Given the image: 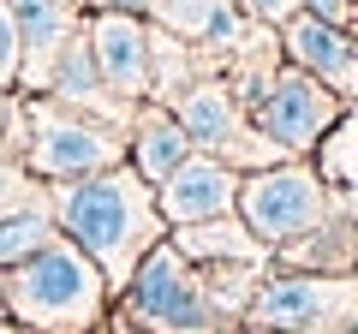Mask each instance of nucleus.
Instances as JSON below:
<instances>
[{
	"label": "nucleus",
	"mask_w": 358,
	"mask_h": 334,
	"mask_svg": "<svg viewBox=\"0 0 358 334\" xmlns=\"http://www.w3.org/2000/svg\"><path fill=\"white\" fill-rule=\"evenodd\" d=\"M48 209L60 239H72L84 257H96V269L108 275V286H126L138 275V263L167 239V221L155 209V185H143L131 173V161L108 167L96 180L48 185Z\"/></svg>",
	"instance_id": "nucleus-1"
},
{
	"label": "nucleus",
	"mask_w": 358,
	"mask_h": 334,
	"mask_svg": "<svg viewBox=\"0 0 358 334\" xmlns=\"http://www.w3.org/2000/svg\"><path fill=\"white\" fill-rule=\"evenodd\" d=\"M6 317L30 334H102L114 317V286L96 257L54 233L36 257L6 269Z\"/></svg>",
	"instance_id": "nucleus-2"
},
{
	"label": "nucleus",
	"mask_w": 358,
	"mask_h": 334,
	"mask_svg": "<svg viewBox=\"0 0 358 334\" xmlns=\"http://www.w3.org/2000/svg\"><path fill=\"white\" fill-rule=\"evenodd\" d=\"M108 322L143 328V334H221V328H239V322H227L215 310V298L203 293L197 263L173 239L155 245L150 257L138 263V275L114 293V317Z\"/></svg>",
	"instance_id": "nucleus-3"
},
{
	"label": "nucleus",
	"mask_w": 358,
	"mask_h": 334,
	"mask_svg": "<svg viewBox=\"0 0 358 334\" xmlns=\"http://www.w3.org/2000/svg\"><path fill=\"white\" fill-rule=\"evenodd\" d=\"M126 131L131 126L78 114V108L54 102V96H24V155H18V161H24L42 185L96 180V173H108V167L126 161Z\"/></svg>",
	"instance_id": "nucleus-4"
},
{
	"label": "nucleus",
	"mask_w": 358,
	"mask_h": 334,
	"mask_svg": "<svg viewBox=\"0 0 358 334\" xmlns=\"http://www.w3.org/2000/svg\"><path fill=\"white\" fill-rule=\"evenodd\" d=\"M245 328L263 334H358V275L263 269Z\"/></svg>",
	"instance_id": "nucleus-5"
},
{
	"label": "nucleus",
	"mask_w": 358,
	"mask_h": 334,
	"mask_svg": "<svg viewBox=\"0 0 358 334\" xmlns=\"http://www.w3.org/2000/svg\"><path fill=\"white\" fill-rule=\"evenodd\" d=\"M329 215H341V191L322 180V167L310 161H275L245 173L239 185V221L257 233V239L275 251V245L299 239V233L322 227Z\"/></svg>",
	"instance_id": "nucleus-6"
},
{
	"label": "nucleus",
	"mask_w": 358,
	"mask_h": 334,
	"mask_svg": "<svg viewBox=\"0 0 358 334\" xmlns=\"http://www.w3.org/2000/svg\"><path fill=\"white\" fill-rule=\"evenodd\" d=\"M346 108L352 102L334 96L322 78H310L305 66H293V60H281V72L268 78V90L257 96L251 119L287 161H310V155L329 143V131L346 119Z\"/></svg>",
	"instance_id": "nucleus-7"
},
{
	"label": "nucleus",
	"mask_w": 358,
	"mask_h": 334,
	"mask_svg": "<svg viewBox=\"0 0 358 334\" xmlns=\"http://www.w3.org/2000/svg\"><path fill=\"white\" fill-rule=\"evenodd\" d=\"M173 114H179V126H185V138H192V150L215 155V161L239 167V173H257V167L287 161V155L257 131L251 108L227 90V78H197L192 90L173 102Z\"/></svg>",
	"instance_id": "nucleus-8"
},
{
	"label": "nucleus",
	"mask_w": 358,
	"mask_h": 334,
	"mask_svg": "<svg viewBox=\"0 0 358 334\" xmlns=\"http://www.w3.org/2000/svg\"><path fill=\"white\" fill-rule=\"evenodd\" d=\"M239 185H245L239 167H227V161H215V155L197 150L155 185V209H162L167 233H179V227H197V221L233 215V209H239Z\"/></svg>",
	"instance_id": "nucleus-9"
},
{
	"label": "nucleus",
	"mask_w": 358,
	"mask_h": 334,
	"mask_svg": "<svg viewBox=\"0 0 358 334\" xmlns=\"http://www.w3.org/2000/svg\"><path fill=\"white\" fill-rule=\"evenodd\" d=\"M84 36L96 48L102 84L126 108L150 102V18L138 13H84Z\"/></svg>",
	"instance_id": "nucleus-10"
},
{
	"label": "nucleus",
	"mask_w": 358,
	"mask_h": 334,
	"mask_svg": "<svg viewBox=\"0 0 358 334\" xmlns=\"http://www.w3.org/2000/svg\"><path fill=\"white\" fill-rule=\"evenodd\" d=\"M281 54L293 66H305L310 78H322L334 96H346V102L358 96V30L352 24H329V18L293 13L281 24Z\"/></svg>",
	"instance_id": "nucleus-11"
},
{
	"label": "nucleus",
	"mask_w": 358,
	"mask_h": 334,
	"mask_svg": "<svg viewBox=\"0 0 358 334\" xmlns=\"http://www.w3.org/2000/svg\"><path fill=\"white\" fill-rule=\"evenodd\" d=\"M18 18V42H24V72H18V96H42L54 78L60 48L84 30V6L78 0H6Z\"/></svg>",
	"instance_id": "nucleus-12"
},
{
	"label": "nucleus",
	"mask_w": 358,
	"mask_h": 334,
	"mask_svg": "<svg viewBox=\"0 0 358 334\" xmlns=\"http://www.w3.org/2000/svg\"><path fill=\"white\" fill-rule=\"evenodd\" d=\"M54 102L78 108V114H96V119H114V126H131V114L138 108H126L114 90L102 84V66H96V48H90V36L78 30L72 42L60 48V60H54V78H48V90Z\"/></svg>",
	"instance_id": "nucleus-13"
},
{
	"label": "nucleus",
	"mask_w": 358,
	"mask_h": 334,
	"mask_svg": "<svg viewBox=\"0 0 358 334\" xmlns=\"http://www.w3.org/2000/svg\"><path fill=\"white\" fill-rule=\"evenodd\" d=\"M268 269H287V275H358V221L346 215V209L329 215L322 227L275 245V251H268Z\"/></svg>",
	"instance_id": "nucleus-14"
},
{
	"label": "nucleus",
	"mask_w": 358,
	"mask_h": 334,
	"mask_svg": "<svg viewBox=\"0 0 358 334\" xmlns=\"http://www.w3.org/2000/svg\"><path fill=\"white\" fill-rule=\"evenodd\" d=\"M185 155H197V150H192V138H185V126H179L173 108L138 102L131 131H126V161H131V173H138L143 185H162Z\"/></svg>",
	"instance_id": "nucleus-15"
},
{
	"label": "nucleus",
	"mask_w": 358,
	"mask_h": 334,
	"mask_svg": "<svg viewBox=\"0 0 358 334\" xmlns=\"http://www.w3.org/2000/svg\"><path fill=\"white\" fill-rule=\"evenodd\" d=\"M155 24L173 30V36L192 42V48L227 54L233 42L245 36L251 18L239 13V0H162V6H155Z\"/></svg>",
	"instance_id": "nucleus-16"
},
{
	"label": "nucleus",
	"mask_w": 358,
	"mask_h": 334,
	"mask_svg": "<svg viewBox=\"0 0 358 334\" xmlns=\"http://www.w3.org/2000/svg\"><path fill=\"white\" fill-rule=\"evenodd\" d=\"M167 239H173L197 269H203V263H268V245L239 221V209H233V215H215V221H197V227H179V233H167Z\"/></svg>",
	"instance_id": "nucleus-17"
},
{
	"label": "nucleus",
	"mask_w": 358,
	"mask_h": 334,
	"mask_svg": "<svg viewBox=\"0 0 358 334\" xmlns=\"http://www.w3.org/2000/svg\"><path fill=\"white\" fill-rule=\"evenodd\" d=\"M263 269H268V263H203L197 275H203V293L215 298V310L245 328V310H251V298H257Z\"/></svg>",
	"instance_id": "nucleus-18"
},
{
	"label": "nucleus",
	"mask_w": 358,
	"mask_h": 334,
	"mask_svg": "<svg viewBox=\"0 0 358 334\" xmlns=\"http://www.w3.org/2000/svg\"><path fill=\"white\" fill-rule=\"evenodd\" d=\"M54 233H60V227H54V209L48 203H30V209L0 215V269H18L24 257H36Z\"/></svg>",
	"instance_id": "nucleus-19"
},
{
	"label": "nucleus",
	"mask_w": 358,
	"mask_h": 334,
	"mask_svg": "<svg viewBox=\"0 0 358 334\" xmlns=\"http://www.w3.org/2000/svg\"><path fill=\"white\" fill-rule=\"evenodd\" d=\"M30 203H48V185H42L18 155H0V215L30 209Z\"/></svg>",
	"instance_id": "nucleus-20"
},
{
	"label": "nucleus",
	"mask_w": 358,
	"mask_h": 334,
	"mask_svg": "<svg viewBox=\"0 0 358 334\" xmlns=\"http://www.w3.org/2000/svg\"><path fill=\"white\" fill-rule=\"evenodd\" d=\"M18 72H24V42H18L13 6L0 0V90H18Z\"/></svg>",
	"instance_id": "nucleus-21"
},
{
	"label": "nucleus",
	"mask_w": 358,
	"mask_h": 334,
	"mask_svg": "<svg viewBox=\"0 0 358 334\" xmlns=\"http://www.w3.org/2000/svg\"><path fill=\"white\" fill-rule=\"evenodd\" d=\"M239 13L251 18V24H268V30H281L287 18L299 13V0H239Z\"/></svg>",
	"instance_id": "nucleus-22"
},
{
	"label": "nucleus",
	"mask_w": 358,
	"mask_h": 334,
	"mask_svg": "<svg viewBox=\"0 0 358 334\" xmlns=\"http://www.w3.org/2000/svg\"><path fill=\"white\" fill-rule=\"evenodd\" d=\"M299 13L329 18V24H352V18H358V0H299Z\"/></svg>",
	"instance_id": "nucleus-23"
},
{
	"label": "nucleus",
	"mask_w": 358,
	"mask_h": 334,
	"mask_svg": "<svg viewBox=\"0 0 358 334\" xmlns=\"http://www.w3.org/2000/svg\"><path fill=\"white\" fill-rule=\"evenodd\" d=\"M84 13H138V18H155L162 0H78Z\"/></svg>",
	"instance_id": "nucleus-24"
},
{
	"label": "nucleus",
	"mask_w": 358,
	"mask_h": 334,
	"mask_svg": "<svg viewBox=\"0 0 358 334\" xmlns=\"http://www.w3.org/2000/svg\"><path fill=\"white\" fill-rule=\"evenodd\" d=\"M0 334H30L24 322H13V317H0Z\"/></svg>",
	"instance_id": "nucleus-25"
},
{
	"label": "nucleus",
	"mask_w": 358,
	"mask_h": 334,
	"mask_svg": "<svg viewBox=\"0 0 358 334\" xmlns=\"http://www.w3.org/2000/svg\"><path fill=\"white\" fill-rule=\"evenodd\" d=\"M108 328H114V334H143V328H120V322H108Z\"/></svg>",
	"instance_id": "nucleus-26"
},
{
	"label": "nucleus",
	"mask_w": 358,
	"mask_h": 334,
	"mask_svg": "<svg viewBox=\"0 0 358 334\" xmlns=\"http://www.w3.org/2000/svg\"><path fill=\"white\" fill-rule=\"evenodd\" d=\"M245 334H263V328H245Z\"/></svg>",
	"instance_id": "nucleus-27"
},
{
	"label": "nucleus",
	"mask_w": 358,
	"mask_h": 334,
	"mask_svg": "<svg viewBox=\"0 0 358 334\" xmlns=\"http://www.w3.org/2000/svg\"><path fill=\"white\" fill-rule=\"evenodd\" d=\"M102 334H114V328H102Z\"/></svg>",
	"instance_id": "nucleus-28"
}]
</instances>
